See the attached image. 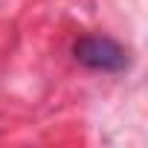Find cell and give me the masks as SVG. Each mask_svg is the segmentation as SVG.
<instances>
[{
    "instance_id": "cell-1",
    "label": "cell",
    "mask_w": 148,
    "mask_h": 148,
    "mask_svg": "<svg viewBox=\"0 0 148 148\" xmlns=\"http://www.w3.org/2000/svg\"><path fill=\"white\" fill-rule=\"evenodd\" d=\"M73 52H76V58L84 67L102 70V73H122L131 64L128 49L119 41L108 38V35H84V38L76 41V49Z\"/></svg>"
}]
</instances>
